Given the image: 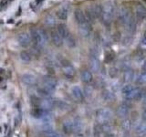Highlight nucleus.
Instances as JSON below:
<instances>
[{
	"mask_svg": "<svg viewBox=\"0 0 146 137\" xmlns=\"http://www.w3.org/2000/svg\"><path fill=\"white\" fill-rule=\"evenodd\" d=\"M89 65H90V70L93 72H98L100 68V62L98 59V58H96V57L90 56V61H89Z\"/></svg>",
	"mask_w": 146,
	"mask_h": 137,
	"instance_id": "16",
	"label": "nucleus"
},
{
	"mask_svg": "<svg viewBox=\"0 0 146 137\" xmlns=\"http://www.w3.org/2000/svg\"><path fill=\"white\" fill-rule=\"evenodd\" d=\"M17 41L19 45L21 46L22 48H27L29 47V45L31 43V38L30 35H29L26 32H23V33L19 34L17 37Z\"/></svg>",
	"mask_w": 146,
	"mask_h": 137,
	"instance_id": "8",
	"label": "nucleus"
},
{
	"mask_svg": "<svg viewBox=\"0 0 146 137\" xmlns=\"http://www.w3.org/2000/svg\"><path fill=\"white\" fill-rule=\"evenodd\" d=\"M46 23H47L48 26H53V25H55L56 21H55V18L52 16H48V17H47V18H46Z\"/></svg>",
	"mask_w": 146,
	"mask_h": 137,
	"instance_id": "33",
	"label": "nucleus"
},
{
	"mask_svg": "<svg viewBox=\"0 0 146 137\" xmlns=\"http://www.w3.org/2000/svg\"><path fill=\"white\" fill-rule=\"evenodd\" d=\"M80 33L84 38H88L91 33V24L89 22H85L84 24L80 25Z\"/></svg>",
	"mask_w": 146,
	"mask_h": 137,
	"instance_id": "14",
	"label": "nucleus"
},
{
	"mask_svg": "<svg viewBox=\"0 0 146 137\" xmlns=\"http://www.w3.org/2000/svg\"><path fill=\"white\" fill-rule=\"evenodd\" d=\"M56 29L58 31V33L59 34V36H60L63 39H65L70 34V32H68V29L67 26L65 24H63V23H60V24H58L57 26V29Z\"/></svg>",
	"mask_w": 146,
	"mask_h": 137,
	"instance_id": "17",
	"label": "nucleus"
},
{
	"mask_svg": "<svg viewBox=\"0 0 146 137\" xmlns=\"http://www.w3.org/2000/svg\"><path fill=\"white\" fill-rule=\"evenodd\" d=\"M42 130L47 132V134H50V132H52V130H53V125L51 122H45L42 125Z\"/></svg>",
	"mask_w": 146,
	"mask_h": 137,
	"instance_id": "30",
	"label": "nucleus"
},
{
	"mask_svg": "<svg viewBox=\"0 0 146 137\" xmlns=\"http://www.w3.org/2000/svg\"><path fill=\"white\" fill-rule=\"evenodd\" d=\"M102 97L103 98L104 100H106V102H112V100H114V98H115V96H114L113 92H111V90H106L102 92Z\"/></svg>",
	"mask_w": 146,
	"mask_h": 137,
	"instance_id": "25",
	"label": "nucleus"
},
{
	"mask_svg": "<svg viewBox=\"0 0 146 137\" xmlns=\"http://www.w3.org/2000/svg\"><path fill=\"white\" fill-rule=\"evenodd\" d=\"M143 121H146V109L144 110V112L143 113Z\"/></svg>",
	"mask_w": 146,
	"mask_h": 137,
	"instance_id": "40",
	"label": "nucleus"
},
{
	"mask_svg": "<svg viewBox=\"0 0 146 137\" xmlns=\"http://www.w3.org/2000/svg\"><path fill=\"white\" fill-rule=\"evenodd\" d=\"M131 126V121L130 120H125V121H123L122 122V128L124 130H129Z\"/></svg>",
	"mask_w": 146,
	"mask_h": 137,
	"instance_id": "34",
	"label": "nucleus"
},
{
	"mask_svg": "<svg viewBox=\"0 0 146 137\" xmlns=\"http://www.w3.org/2000/svg\"><path fill=\"white\" fill-rule=\"evenodd\" d=\"M22 81L24 82L26 85H35L36 83V78L35 75L31 74V73H25L22 76Z\"/></svg>",
	"mask_w": 146,
	"mask_h": 137,
	"instance_id": "15",
	"label": "nucleus"
},
{
	"mask_svg": "<svg viewBox=\"0 0 146 137\" xmlns=\"http://www.w3.org/2000/svg\"><path fill=\"white\" fill-rule=\"evenodd\" d=\"M129 112H130L129 106L126 104H121L117 109V115L121 118H124L129 114Z\"/></svg>",
	"mask_w": 146,
	"mask_h": 137,
	"instance_id": "20",
	"label": "nucleus"
},
{
	"mask_svg": "<svg viewBox=\"0 0 146 137\" xmlns=\"http://www.w3.org/2000/svg\"><path fill=\"white\" fill-rule=\"evenodd\" d=\"M19 58H20L21 61H24V62H29L32 59L31 54L29 51H27V50H22V51L20 52Z\"/></svg>",
	"mask_w": 146,
	"mask_h": 137,
	"instance_id": "26",
	"label": "nucleus"
},
{
	"mask_svg": "<svg viewBox=\"0 0 146 137\" xmlns=\"http://www.w3.org/2000/svg\"><path fill=\"white\" fill-rule=\"evenodd\" d=\"M46 88H48V90L54 91L57 88V80L54 78L50 76H46L43 79V85Z\"/></svg>",
	"mask_w": 146,
	"mask_h": 137,
	"instance_id": "9",
	"label": "nucleus"
},
{
	"mask_svg": "<svg viewBox=\"0 0 146 137\" xmlns=\"http://www.w3.org/2000/svg\"><path fill=\"white\" fill-rule=\"evenodd\" d=\"M119 19H120L121 23L122 25H126L127 22L129 21L131 17L132 16L130 10L127 7H121L119 11Z\"/></svg>",
	"mask_w": 146,
	"mask_h": 137,
	"instance_id": "7",
	"label": "nucleus"
},
{
	"mask_svg": "<svg viewBox=\"0 0 146 137\" xmlns=\"http://www.w3.org/2000/svg\"><path fill=\"white\" fill-rule=\"evenodd\" d=\"M56 15H57V17L58 18V19L66 20L68 18V11L65 8H61V9H59V10L57 11Z\"/></svg>",
	"mask_w": 146,
	"mask_h": 137,
	"instance_id": "28",
	"label": "nucleus"
},
{
	"mask_svg": "<svg viewBox=\"0 0 146 137\" xmlns=\"http://www.w3.org/2000/svg\"><path fill=\"white\" fill-rule=\"evenodd\" d=\"M55 105H56V102H54V100H52L51 98H42L39 99V103H38V108L44 110L46 112L50 111Z\"/></svg>",
	"mask_w": 146,
	"mask_h": 137,
	"instance_id": "6",
	"label": "nucleus"
},
{
	"mask_svg": "<svg viewBox=\"0 0 146 137\" xmlns=\"http://www.w3.org/2000/svg\"><path fill=\"white\" fill-rule=\"evenodd\" d=\"M122 94L125 97V99L132 100L135 99H139L143 95V90L139 89L138 87L127 84L122 88Z\"/></svg>",
	"mask_w": 146,
	"mask_h": 137,
	"instance_id": "3",
	"label": "nucleus"
},
{
	"mask_svg": "<svg viewBox=\"0 0 146 137\" xmlns=\"http://www.w3.org/2000/svg\"><path fill=\"white\" fill-rule=\"evenodd\" d=\"M80 78H81V80L83 81L84 83H87V84L90 83L93 80L92 73H91L90 70H83L82 71L81 74H80Z\"/></svg>",
	"mask_w": 146,
	"mask_h": 137,
	"instance_id": "21",
	"label": "nucleus"
},
{
	"mask_svg": "<svg viewBox=\"0 0 146 137\" xmlns=\"http://www.w3.org/2000/svg\"><path fill=\"white\" fill-rule=\"evenodd\" d=\"M42 1H43V0H36V2L38 3V4H39L40 2H42Z\"/></svg>",
	"mask_w": 146,
	"mask_h": 137,
	"instance_id": "42",
	"label": "nucleus"
},
{
	"mask_svg": "<svg viewBox=\"0 0 146 137\" xmlns=\"http://www.w3.org/2000/svg\"><path fill=\"white\" fill-rule=\"evenodd\" d=\"M73 127H74V132L75 131H80L82 128V122L79 119H75L73 121Z\"/></svg>",
	"mask_w": 146,
	"mask_h": 137,
	"instance_id": "32",
	"label": "nucleus"
},
{
	"mask_svg": "<svg viewBox=\"0 0 146 137\" xmlns=\"http://www.w3.org/2000/svg\"><path fill=\"white\" fill-rule=\"evenodd\" d=\"M46 112H47L44 111L42 109H40L38 107H34L31 111V115L36 119H43Z\"/></svg>",
	"mask_w": 146,
	"mask_h": 137,
	"instance_id": "22",
	"label": "nucleus"
},
{
	"mask_svg": "<svg viewBox=\"0 0 146 137\" xmlns=\"http://www.w3.org/2000/svg\"><path fill=\"white\" fill-rule=\"evenodd\" d=\"M7 0H2L1 2H0V9H3L7 7Z\"/></svg>",
	"mask_w": 146,
	"mask_h": 137,
	"instance_id": "37",
	"label": "nucleus"
},
{
	"mask_svg": "<svg viewBox=\"0 0 146 137\" xmlns=\"http://www.w3.org/2000/svg\"><path fill=\"white\" fill-rule=\"evenodd\" d=\"M125 26H126V30L128 32V35L132 36L136 31V26H137L136 25V18L133 16H131Z\"/></svg>",
	"mask_w": 146,
	"mask_h": 137,
	"instance_id": "12",
	"label": "nucleus"
},
{
	"mask_svg": "<svg viewBox=\"0 0 146 137\" xmlns=\"http://www.w3.org/2000/svg\"><path fill=\"white\" fill-rule=\"evenodd\" d=\"M141 47L143 48V49H146V38H144L143 40L141 41Z\"/></svg>",
	"mask_w": 146,
	"mask_h": 137,
	"instance_id": "38",
	"label": "nucleus"
},
{
	"mask_svg": "<svg viewBox=\"0 0 146 137\" xmlns=\"http://www.w3.org/2000/svg\"><path fill=\"white\" fill-rule=\"evenodd\" d=\"M131 42V36L127 35L124 39H123V45H129Z\"/></svg>",
	"mask_w": 146,
	"mask_h": 137,
	"instance_id": "36",
	"label": "nucleus"
},
{
	"mask_svg": "<svg viewBox=\"0 0 146 137\" xmlns=\"http://www.w3.org/2000/svg\"><path fill=\"white\" fill-rule=\"evenodd\" d=\"M115 7L111 2H106L102 6V21L105 25H110L112 22L114 17H115Z\"/></svg>",
	"mask_w": 146,
	"mask_h": 137,
	"instance_id": "2",
	"label": "nucleus"
},
{
	"mask_svg": "<svg viewBox=\"0 0 146 137\" xmlns=\"http://www.w3.org/2000/svg\"><path fill=\"white\" fill-rule=\"evenodd\" d=\"M48 137H61L58 134H54V132H50V134H48Z\"/></svg>",
	"mask_w": 146,
	"mask_h": 137,
	"instance_id": "39",
	"label": "nucleus"
},
{
	"mask_svg": "<svg viewBox=\"0 0 146 137\" xmlns=\"http://www.w3.org/2000/svg\"><path fill=\"white\" fill-rule=\"evenodd\" d=\"M65 39H66V43H67V45H68L70 48H74L75 46H76V39H75V38H74V37H73L71 34L68 35Z\"/></svg>",
	"mask_w": 146,
	"mask_h": 137,
	"instance_id": "29",
	"label": "nucleus"
},
{
	"mask_svg": "<svg viewBox=\"0 0 146 137\" xmlns=\"http://www.w3.org/2000/svg\"><path fill=\"white\" fill-rule=\"evenodd\" d=\"M136 132L140 135L146 134V121H143L136 128Z\"/></svg>",
	"mask_w": 146,
	"mask_h": 137,
	"instance_id": "27",
	"label": "nucleus"
},
{
	"mask_svg": "<svg viewBox=\"0 0 146 137\" xmlns=\"http://www.w3.org/2000/svg\"><path fill=\"white\" fill-rule=\"evenodd\" d=\"M112 117V112L110 111L109 109H100L96 112V119H97L98 122L102 123H106L111 121Z\"/></svg>",
	"mask_w": 146,
	"mask_h": 137,
	"instance_id": "4",
	"label": "nucleus"
},
{
	"mask_svg": "<svg viewBox=\"0 0 146 137\" xmlns=\"http://www.w3.org/2000/svg\"><path fill=\"white\" fill-rule=\"evenodd\" d=\"M30 38L31 40L33 41L35 48H36L39 50L47 44L48 41V35L46 33V31L43 29H32Z\"/></svg>",
	"mask_w": 146,
	"mask_h": 137,
	"instance_id": "1",
	"label": "nucleus"
},
{
	"mask_svg": "<svg viewBox=\"0 0 146 137\" xmlns=\"http://www.w3.org/2000/svg\"><path fill=\"white\" fill-rule=\"evenodd\" d=\"M134 71L132 70H126L123 73V81H125L126 83H130L131 81L134 80Z\"/></svg>",
	"mask_w": 146,
	"mask_h": 137,
	"instance_id": "23",
	"label": "nucleus"
},
{
	"mask_svg": "<svg viewBox=\"0 0 146 137\" xmlns=\"http://www.w3.org/2000/svg\"><path fill=\"white\" fill-rule=\"evenodd\" d=\"M50 38H51L52 42L55 46H56V47H60V46H62L63 39L59 36L57 29L51 30V32H50Z\"/></svg>",
	"mask_w": 146,
	"mask_h": 137,
	"instance_id": "13",
	"label": "nucleus"
},
{
	"mask_svg": "<svg viewBox=\"0 0 146 137\" xmlns=\"http://www.w3.org/2000/svg\"><path fill=\"white\" fill-rule=\"evenodd\" d=\"M136 83L139 85H145L146 84V72H143L137 77Z\"/></svg>",
	"mask_w": 146,
	"mask_h": 137,
	"instance_id": "31",
	"label": "nucleus"
},
{
	"mask_svg": "<svg viewBox=\"0 0 146 137\" xmlns=\"http://www.w3.org/2000/svg\"><path fill=\"white\" fill-rule=\"evenodd\" d=\"M61 68L63 74L67 78H68V79H72L76 74V70L74 67L71 65V63H70L67 61H63L61 62Z\"/></svg>",
	"mask_w": 146,
	"mask_h": 137,
	"instance_id": "5",
	"label": "nucleus"
},
{
	"mask_svg": "<svg viewBox=\"0 0 146 137\" xmlns=\"http://www.w3.org/2000/svg\"><path fill=\"white\" fill-rule=\"evenodd\" d=\"M143 71H144V72H146V62L143 64Z\"/></svg>",
	"mask_w": 146,
	"mask_h": 137,
	"instance_id": "41",
	"label": "nucleus"
},
{
	"mask_svg": "<svg viewBox=\"0 0 146 137\" xmlns=\"http://www.w3.org/2000/svg\"><path fill=\"white\" fill-rule=\"evenodd\" d=\"M135 14L137 20H143L146 17V8L141 4H137L135 7Z\"/></svg>",
	"mask_w": 146,
	"mask_h": 137,
	"instance_id": "11",
	"label": "nucleus"
},
{
	"mask_svg": "<svg viewBox=\"0 0 146 137\" xmlns=\"http://www.w3.org/2000/svg\"><path fill=\"white\" fill-rule=\"evenodd\" d=\"M38 93L42 98H50V96H51V94L53 93V91L48 90V88H46L44 86H41L38 89Z\"/></svg>",
	"mask_w": 146,
	"mask_h": 137,
	"instance_id": "24",
	"label": "nucleus"
},
{
	"mask_svg": "<svg viewBox=\"0 0 146 137\" xmlns=\"http://www.w3.org/2000/svg\"><path fill=\"white\" fill-rule=\"evenodd\" d=\"M71 95L77 102H82L84 99V93L79 86H73L71 88Z\"/></svg>",
	"mask_w": 146,
	"mask_h": 137,
	"instance_id": "10",
	"label": "nucleus"
},
{
	"mask_svg": "<svg viewBox=\"0 0 146 137\" xmlns=\"http://www.w3.org/2000/svg\"><path fill=\"white\" fill-rule=\"evenodd\" d=\"M109 74H110V76H111V77H116L117 74H118V70H117L116 68L112 67V68H110Z\"/></svg>",
	"mask_w": 146,
	"mask_h": 137,
	"instance_id": "35",
	"label": "nucleus"
},
{
	"mask_svg": "<svg viewBox=\"0 0 146 137\" xmlns=\"http://www.w3.org/2000/svg\"><path fill=\"white\" fill-rule=\"evenodd\" d=\"M62 129L64 132L67 134H70L74 132V127H73V121L71 120H66L62 123Z\"/></svg>",
	"mask_w": 146,
	"mask_h": 137,
	"instance_id": "19",
	"label": "nucleus"
},
{
	"mask_svg": "<svg viewBox=\"0 0 146 137\" xmlns=\"http://www.w3.org/2000/svg\"><path fill=\"white\" fill-rule=\"evenodd\" d=\"M74 17H75V19H76L78 24H79V26L81 24H84L85 22H88L86 20L84 12L82 10H80V9H76L75 12H74Z\"/></svg>",
	"mask_w": 146,
	"mask_h": 137,
	"instance_id": "18",
	"label": "nucleus"
}]
</instances>
